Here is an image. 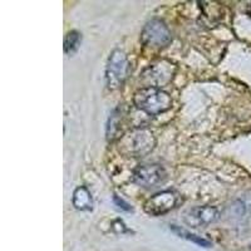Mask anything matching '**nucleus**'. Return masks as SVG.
<instances>
[{
	"label": "nucleus",
	"instance_id": "f257e3e1",
	"mask_svg": "<svg viewBox=\"0 0 251 251\" xmlns=\"http://www.w3.org/2000/svg\"><path fill=\"white\" fill-rule=\"evenodd\" d=\"M134 106L150 116H157L172 107V98L167 92L154 87H143L134 93Z\"/></svg>",
	"mask_w": 251,
	"mask_h": 251
},
{
	"label": "nucleus",
	"instance_id": "f03ea898",
	"mask_svg": "<svg viewBox=\"0 0 251 251\" xmlns=\"http://www.w3.org/2000/svg\"><path fill=\"white\" fill-rule=\"evenodd\" d=\"M156 146L153 133L147 128L131 129L120 138L118 150L125 156L143 157L149 154Z\"/></svg>",
	"mask_w": 251,
	"mask_h": 251
},
{
	"label": "nucleus",
	"instance_id": "7ed1b4c3",
	"mask_svg": "<svg viewBox=\"0 0 251 251\" xmlns=\"http://www.w3.org/2000/svg\"><path fill=\"white\" fill-rule=\"evenodd\" d=\"M129 62L126 53L121 49H114L109 54L106 67L107 87L111 91L120 89L129 75Z\"/></svg>",
	"mask_w": 251,
	"mask_h": 251
},
{
	"label": "nucleus",
	"instance_id": "20e7f679",
	"mask_svg": "<svg viewBox=\"0 0 251 251\" xmlns=\"http://www.w3.org/2000/svg\"><path fill=\"white\" fill-rule=\"evenodd\" d=\"M172 40L171 30L160 19H152L146 23L141 33V42L145 47L161 49L169 46Z\"/></svg>",
	"mask_w": 251,
	"mask_h": 251
},
{
	"label": "nucleus",
	"instance_id": "39448f33",
	"mask_svg": "<svg viewBox=\"0 0 251 251\" xmlns=\"http://www.w3.org/2000/svg\"><path fill=\"white\" fill-rule=\"evenodd\" d=\"M177 67L174 63L169 60H160V62L153 63L143 72L141 75V82L145 87L161 88L174 79Z\"/></svg>",
	"mask_w": 251,
	"mask_h": 251
},
{
	"label": "nucleus",
	"instance_id": "423d86ee",
	"mask_svg": "<svg viewBox=\"0 0 251 251\" xmlns=\"http://www.w3.org/2000/svg\"><path fill=\"white\" fill-rule=\"evenodd\" d=\"M166 171L161 165H142L138 166L132 175V181L141 187L151 188L162 183L166 180Z\"/></svg>",
	"mask_w": 251,
	"mask_h": 251
},
{
	"label": "nucleus",
	"instance_id": "0eeeda50",
	"mask_svg": "<svg viewBox=\"0 0 251 251\" xmlns=\"http://www.w3.org/2000/svg\"><path fill=\"white\" fill-rule=\"evenodd\" d=\"M178 195L175 191H162L150 197L145 202V211L151 216H162L176 207Z\"/></svg>",
	"mask_w": 251,
	"mask_h": 251
},
{
	"label": "nucleus",
	"instance_id": "6e6552de",
	"mask_svg": "<svg viewBox=\"0 0 251 251\" xmlns=\"http://www.w3.org/2000/svg\"><path fill=\"white\" fill-rule=\"evenodd\" d=\"M220 219V211L214 206H196L190 208L183 216V221L194 228L207 227Z\"/></svg>",
	"mask_w": 251,
	"mask_h": 251
},
{
	"label": "nucleus",
	"instance_id": "1a4fd4ad",
	"mask_svg": "<svg viewBox=\"0 0 251 251\" xmlns=\"http://www.w3.org/2000/svg\"><path fill=\"white\" fill-rule=\"evenodd\" d=\"M72 202L79 211H89L93 206V199H92L91 192L86 186H79L78 188H75Z\"/></svg>",
	"mask_w": 251,
	"mask_h": 251
},
{
	"label": "nucleus",
	"instance_id": "9d476101",
	"mask_svg": "<svg viewBox=\"0 0 251 251\" xmlns=\"http://www.w3.org/2000/svg\"><path fill=\"white\" fill-rule=\"evenodd\" d=\"M123 117H125V116H123V111L121 107H118V108H116L112 112L111 117H109L108 120V123H107V140L114 141L117 140V138H121L120 132Z\"/></svg>",
	"mask_w": 251,
	"mask_h": 251
},
{
	"label": "nucleus",
	"instance_id": "9b49d317",
	"mask_svg": "<svg viewBox=\"0 0 251 251\" xmlns=\"http://www.w3.org/2000/svg\"><path fill=\"white\" fill-rule=\"evenodd\" d=\"M171 230L175 232V234H177L180 237H182V239L188 240V241H192V243L197 244L199 246H202V248H210V246H211V243H210L208 240L203 239V237L201 236H197V235L187 231V230L180 227V226L171 225Z\"/></svg>",
	"mask_w": 251,
	"mask_h": 251
},
{
	"label": "nucleus",
	"instance_id": "f8f14e48",
	"mask_svg": "<svg viewBox=\"0 0 251 251\" xmlns=\"http://www.w3.org/2000/svg\"><path fill=\"white\" fill-rule=\"evenodd\" d=\"M80 40H82V35L75 30L69 31L68 34L64 38V51L67 54H73L80 46Z\"/></svg>",
	"mask_w": 251,
	"mask_h": 251
},
{
	"label": "nucleus",
	"instance_id": "ddd939ff",
	"mask_svg": "<svg viewBox=\"0 0 251 251\" xmlns=\"http://www.w3.org/2000/svg\"><path fill=\"white\" fill-rule=\"evenodd\" d=\"M114 203H116V205H117L120 208L125 210V211H131L132 210L131 206H129L127 202H125V201H123L122 199H120L118 196H114Z\"/></svg>",
	"mask_w": 251,
	"mask_h": 251
},
{
	"label": "nucleus",
	"instance_id": "4468645a",
	"mask_svg": "<svg viewBox=\"0 0 251 251\" xmlns=\"http://www.w3.org/2000/svg\"><path fill=\"white\" fill-rule=\"evenodd\" d=\"M246 206V207H248L249 208V211H250L251 212V202H249L248 203V205H245Z\"/></svg>",
	"mask_w": 251,
	"mask_h": 251
},
{
	"label": "nucleus",
	"instance_id": "2eb2a0df",
	"mask_svg": "<svg viewBox=\"0 0 251 251\" xmlns=\"http://www.w3.org/2000/svg\"><path fill=\"white\" fill-rule=\"evenodd\" d=\"M248 13H249V15H250V18H251V4H250V6H249V10H248Z\"/></svg>",
	"mask_w": 251,
	"mask_h": 251
},
{
	"label": "nucleus",
	"instance_id": "dca6fc26",
	"mask_svg": "<svg viewBox=\"0 0 251 251\" xmlns=\"http://www.w3.org/2000/svg\"><path fill=\"white\" fill-rule=\"evenodd\" d=\"M250 251H251V248H250Z\"/></svg>",
	"mask_w": 251,
	"mask_h": 251
}]
</instances>
